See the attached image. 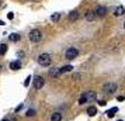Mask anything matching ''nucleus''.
Wrapping results in <instances>:
<instances>
[{
  "label": "nucleus",
  "mask_w": 125,
  "mask_h": 121,
  "mask_svg": "<svg viewBox=\"0 0 125 121\" xmlns=\"http://www.w3.org/2000/svg\"><path fill=\"white\" fill-rule=\"evenodd\" d=\"M51 121H62V114L61 113H53L51 115Z\"/></svg>",
  "instance_id": "12"
},
{
  "label": "nucleus",
  "mask_w": 125,
  "mask_h": 121,
  "mask_svg": "<svg viewBox=\"0 0 125 121\" xmlns=\"http://www.w3.org/2000/svg\"><path fill=\"white\" fill-rule=\"evenodd\" d=\"M7 51V45H4V44H1L0 45V55H4Z\"/></svg>",
  "instance_id": "19"
},
{
  "label": "nucleus",
  "mask_w": 125,
  "mask_h": 121,
  "mask_svg": "<svg viewBox=\"0 0 125 121\" xmlns=\"http://www.w3.org/2000/svg\"><path fill=\"white\" fill-rule=\"evenodd\" d=\"M115 113H118V107H113V109H110L105 114H107L108 118H113L114 115H115Z\"/></svg>",
  "instance_id": "10"
},
{
  "label": "nucleus",
  "mask_w": 125,
  "mask_h": 121,
  "mask_svg": "<svg viewBox=\"0 0 125 121\" xmlns=\"http://www.w3.org/2000/svg\"><path fill=\"white\" fill-rule=\"evenodd\" d=\"M49 75H51V76H59V75H61V69H58V68H53V69L49 70Z\"/></svg>",
  "instance_id": "16"
},
{
  "label": "nucleus",
  "mask_w": 125,
  "mask_h": 121,
  "mask_svg": "<svg viewBox=\"0 0 125 121\" xmlns=\"http://www.w3.org/2000/svg\"><path fill=\"white\" fill-rule=\"evenodd\" d=\"M41 38H42V33H41L40 30L35 28L30 33V41H31V42H40Z\"/></svg>",
  "instance_id": "2"
},
{
  "label": "nucleus",
  "mask_w": 125,
  "mask_h": 121,
  "mask_svg": "<svg viewBox=\"0 0 125 121\" xmlns=\"http://www.w3.org/2000/svg\"><path fill=\"white\" fill-rule=\"evenodd\" d=\"M72 69H73V66H72V65H66V66L61 68V73H66V72H70Z\"/></svg>",
  "instance_id": "15"
},
{
  "label": "nucleus",
  "mask_w": 125,
  "mask_h": 121,
  "mask_svg": "<svg viewBox=\"0 0 125 121\" xmlns=\"http://www.w3.org/2000/svg\"><path fill=\"white\" fill-rule=\"evenodd\" d=\"M84 94H86V97H87V101H93V100H96V97H97L96 92H87V93H84Z\"/></svg>",
  "instance_id": "9"
},
{
  "label": "nucleus",
  "mask_w": 125,
  "mask_h": 121,
  "mask_svg": "<svg viewBox=\"0 0 125 121\" xmlns=\"http://www.w3.org/2000/svg\"><path fill=\"white\" fill-rule=\"evenodd\" d=\"M77 49L76 48H69V49H66V52H65V58L66 59H69V61H72V59H74V58L77 56Z\"/></svg>",
  "instance_id": "4"
},
{
  "label": "nucleus",
  "mask_w": 125,
  "mask_h": 121,
  "mask_svg": "<svg viewBox=\"0 0 125 121\" xmlns=\"http://www.w3.org/2000/svg\"><path fill=\"white\" fill-rule=\"evenodd\" d=\"M94 13H96L97 17H104V16H105V13H107V9H105L104 6H98Z\"/></svg>",
  "instance_id": "6"
},
{
  "label": "nucleus",
  "mask_w": 125,
  "mask_h": 121,
  "mask_svg": "<svg viewBox=\"0 0 125 121\" xmlns=\"http://www.w3.org/2000/svg\"><path fill=\"white\" fill-rule=\"evenodd\" d=\"M44 83H45V80L42 76H35L34 80H32V86H34V89L40 90L41 87H44Z\"/></svg>",
  "instance_id": "3"
},
{
  "label": "nucleus",
  "mask_w": 125,
  "mask_h": 121,
  "mask_svg": "<svg viewBox=\"0 0 125 121\" xmlns=\"http://www.w3.org/2000/svg\"><path fill=\"white\" fill-rule=\"evenodd\" d=\"M122 14H125L124 6H118L115 10H114V16H115V17H119V16H122Z\"/></svg>",
  "instance_id": "7"
},
{
  "label": "nucleus",
  "mask_w": 125,
  "mask_h": 121,
  "mask_svg": "<svg viewBox=\"0 0 125 121\" xmlns=\"http://www.w3.org/2000/svg\"><path fill=\"white\" fill-rule=\"evenodd\" d=\"M79 18V11H76V10H73V11L69 14V20L70 21H74V20H77Z\"/></svg>",
  "instance_id": "13"
},
{
  "label": "nucleus",
  "mask_w": 125,
  "mask_h": 121,
  "mask_svg": "<svg viewBox=\"0 0 125 121\" xmlns=\"http://www.w3.org/2000/svg\"><path fill=\"white\" fill-rule=\"evenodd\" d=\"M1 121H10V120H9V118H4V120H1Z\"/></svg>",
  "instance_id": "28"
},
{
  "label": "nucleus",
  "mask_w": 125,
  "mask_h": 121,
  "mask_svg": "<svg viewBox=\"0 0 125 121\" xmlns=\"http://www.w3.org/2000/svg\"><path fill=\"white\" fill-rule=\"evenodd\" d=\"M32 115H35V111L34 110H28L27 111V117H32Z\"/></svg>",
  "instance_id": "21"
},
{
  "label": "nucleus",
  "mask_w": 125,
  "mask_h": 121,
  "mask_svg": "<svg viewBox=\"0 0 125 121\" xmlns=\"http://www.w3.org/2000/svg\"><path fill=\"white\" fill-rule=\"evenodd\" d=\"M30 80H31V76H27V79L24 80V86H28V85H30Z\"/></svg>",
  "instance_id": "22"
},
{
  "label": "nucleus",
  "mask_w": 125,
  "mask_h": 121,
  "mask_svg": "<svg viewBox=\"0 0 125 121\" xmlns=\"http://www.w3.org/2000/svg\"><path fill=\"white\" fill-rule=\"evenodd\" d=\"M24 106L23 104H20V106H17V107H16V110H14V111H16V113H18V111H21V109H23Z\"/></svg>",
  "instance_id": "23"
},
{
  "label": "nucleus",
  "mask_w": 125,
  "mask_h": 121,
  "mask_svg": "<svg viewBox=\"0 0 125 121\" xmlns=\"http://www.w3.org/2000/svg\"><path fill=\"white\" fill-rule=\"evenodd\" d=\"M117 100H118V101H124L125 97H124V96H118V97H117Z\"/></svg>",
  "instance_id": "24"
},
{
  "label": "nucleus",
  "mask_w": 125,
  "mask_h": 121,
  "mask_svg": "<svg viewBox=\"0 0 125 121\" xmlns=\"http://www.w3.org/2000/svg\"><path fill=\"white\" fill-rule=\"evenodd\" d=\"M105 104H107V103H105L104 100H101V101H100V106H105Z\"/></svg>",
  "instance_id": "27"
},
{
  "label": "nucleus",
  "mask_w": 125,
  "mask_h": 121,
  "mask_svg": "<svg viewBox=\"0 0 125 121\" xmlns=\"http://www.w3.org/2000/svg\"><path fill=\"white\" fill-rule=\"evenodd\" d=\"M10 69H13V70L21 69V62L20 61H13V62H10Z\"/></svg>",
  "instance_id": "8"
},
{
  "label": "nucleus",
  "mask_w": 125,
  "mask_h": 121,
  "mask_svg": "<svg viewBox=\"0 0 125 121\" xmlns=\"http://www.w3.org/2000/svg\"><path fill=\"white\" fill-rule=\"evenodd\" d=\"M3 24H4V23H3V21H1V20H0V25H3Z\"/></svg>",
  "instance_id": "29"
},
{
  "label": "nucleus",
  "mask_w": 125,
  "mask_h": 121,
  "mask_svg": "<svg viewBox=\"0 0 125 121\" xmlns=\"http://www.w3.org/2000/svg\"><path fill=\"white\" fill-rule=\"evenodd\" d=\"M84 103H87V97H86V94H82L79 99V104H84Z\"/></svg>",
  "instance_id": "18"
},
{
  "label": "nucleus",
  "mask_w": 125,
  "mask_h": 121,
  "mask_svg": "<svg viewBox=\"0 0 125 121\" xmlns=\"http://www.w3.org/2000/svg\"><path fill=\"white\" fill-rule=\"evenodd\" d=\"M59 17H61V16L56 13V14H52V16H51V20H52V21H58V20H59Z\"/></svg>",
  "instance_id": "20"
},
{
  "label": "nucleus",
  "mask_w": 125,
  "mask_h": 121,
  "mask_svg": "<svg viewBox=\"0 0 125 121\" xmlns=\"http://www.w3.org/2000/svg\"><path fill=\"white\" fill-rule=\"evenodd\" d=\"M87 114L90 115V117H94V115L97 114V109L94 107V106H90V107L87 109Z\"/></svg>",
  "instance_id": "11"
},
{
  "label": "nucleus",
  "mask_w": 125,
  "mask_h": 121,
  "mask_svg": "<svg viewBox=\"0 0 125 121\" xmlns=\"http://www.w3.org/2000/svg\"><path fill=\"white\" fill-rule=\"evenodd\" d=\"M94 18H96V13L94 11H87L86 13V20L91 21V20H94Z\"/></svg>",
  "instance_id": "14"
},
{
  "label": "nucleus",
  "mask_w": 125,
  "mask_h": 121,
  "mask_svg": "<svg viewBox=\"0 0 125 121\" xmlns=\"http://www.w3.org/2000/svg\"><path fill=\"white\" fill-rule=\"evenodd\" d=\"M51 62H52V59H51L49 54H41L40 56H38V64L41 66H49Z\"/></svg>",
  "instance_id": "1"
},
{
  "label": "nucleus",
  "mask_w": 125,
  "mask_h": 121,
  "mask_svg": "<svg viewBox=\"0 0 125 121\" xmlns=\"http://www.w3.org/2000/svg\"><path fill=\"white\" fill-rule=\"evenodd\" d=\"M9 38H10V41H13V42H17V41L20 40V35H17V34H11L10 37H9Z\"/></svg>",
  "instance_id": "17"
},
{
  "label": "nucleus",
  "mask_w": 125,
  "mask_h": 121,
  "mask_svg": "<svg viewBox=\"0 0 125 121\" xmlns=\"http://www.w3.org/2000/svg\"><path fill=\"white\" fill-rule=\"evenodd\" d=\"M124 28H125V23H124Z\"/></svg>",
  "instance_id": "31"
},
{
  "label": "nucleus",
  "mask_w": 125,
  "mask_h": 121,
  "mask_svg": "<svg viewBox=\"0 0 125 121\" xmlns=\"http://www.w3.org/2000/svg\"><path fill=\"white\" fill-rule=\"evenodd\" d=\"M7 17H9V20H11V18L14 17V14H13V13H9V14H7Z\"/></svg>",
  "instance_id": "25"
},
{
  "label": "nucleus",
  "mask_w": 125,
  "mask_h": 121,
  "mask_svg": "<svg viewBox=\"0 0 125 121\" xmlns=\"http://www.w3.org/2000/svg\"><path fill=\"white\" fill-rule=\"evenodd\" d=\"M80 77H82L80 75H73V79H80Z\"/></svg>",
  "instance_id": "26"
},
{
  "label": "nucleus",
  "mask_w": 125,
  "mask_h": 121,
  "mask_svg": "<svg viewBox=\"0 0 125 121\" xmlns=\"http://www.w3.org/2000/svg\"><path fill=\"white\" fill-rule=\"evenodd\" d=\"M10 121H17V120H14V118H11V120H10Z\"/></svg>",
  "instance_id": "30"
},
{
  "label": "nucleus",
  "mask_w": 125,
  "mask_h": 121,
  "mask_svg": "<svg viewBox=\"0 0 125 121\" xmlns=\"http://www.w3.org/2000/svg\"><path fill=\"white\" fill-rule=\"evenodd\" d=\"M118 121H122V120H118Z\"/></svg>",
  "instance_id": "32"
},
{
  "label": "nucleus",
  "mask_w": 125,
  "mask_h": 121,
  "mask_svg": "<svg viewBox=\"0 0 125 121\" xmlns=\"http://www.w3.org/2000/svg\"><path fill=\"white\" fill-rule=\"evenodd\" d=\"M103 90H104V93H107V94H113L117 90V85L115 83H105L104 87H103Z\"/></svg>",
  "instance_id": "5"
}]
</instances>
